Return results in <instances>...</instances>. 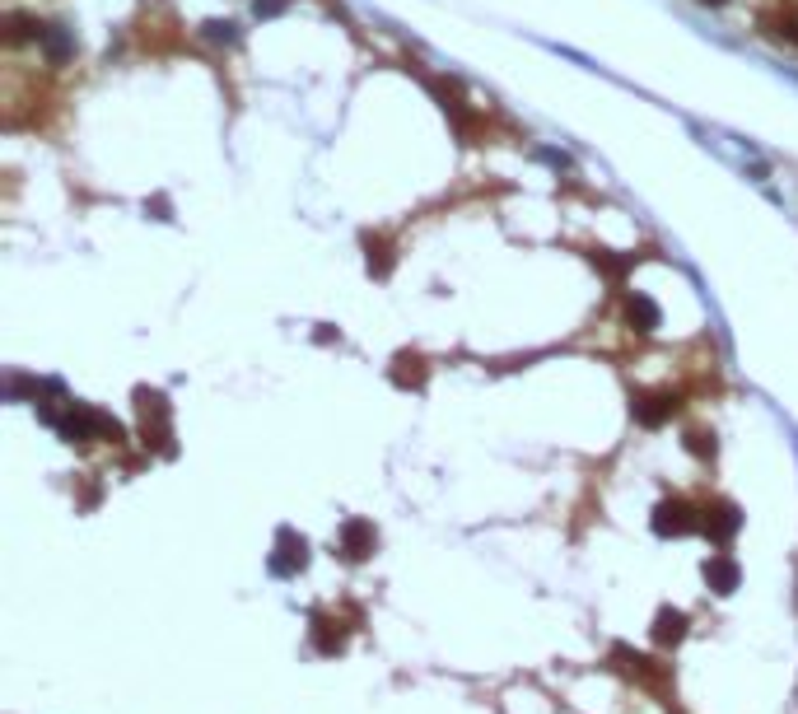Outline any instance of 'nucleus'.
Instances as JSON below:
<instances>
[{"instance_id":"f257e3e1","label":"nucleus","mask_w":798,"mask_h":714,"mask_svg":"<svg viewBox=\"0 0 798 714\" xmlns=\"http://www.w3.org/2000/svg\"><path fill=\"white\" fill-rule=\"evenodd\" d=\"M341 546H345V556H351V560H364V556L374 551V527L360 523V519L345 523V527H341Z\"/></svg>"},{"instance_id":"f03ea898","label":"nucleus","mask_w":798,"mask_h":714,"mask_svg":"<svg viewBox=\"0 0 798 714\" xmlns=\"http://www.w3.org/2000/svg\"><path fill=\"white\" fill-rule=\"evenodd\" d=\"M626 313H630V322H636L640 332H653V328H659V303H653L649 295H630Z\"/></svg>"},{"instance_id":"7ed1b4c3","label":"nucleus","mask_w":798,"mask_h":714,"mask_svg":"<svg viewBox=\"0 0 798 714\" xmlns=\"http://www.w3.org/2000/svg\"><path fill=\"white\" fill-rule=\"evenodd\" d=\"M271 569H276V575H290V569H303V542L295 546V537L285 533V556H276V560H271Z\"/></svg>"},{"instance_id":"20e7f679","label":"nucleus","mask_w":798,"mask_h":714,"mask_svg":"<svg viewBox=\"0 0 798 714\" xmlns=\"http://www.w3.org/2000/svg\"><path fill=\"white\" fill-rule=\"evenodd\" d=\"M636 416H640L644 425H659L663 416H672V402H668V397H649V406H636Z\"/></svg>"},{"instance_id":"39448f33","label":"nucleus","mask_w":798,"mask_h":714,"mask_svg":"<svg viewBox=\"0 0 798 714\" xmlns=\"http://www.w3.org/2000/svg\"><path fill=\"white\" fill-rule=\"evenodd\" d=\"M653 635H659L663 644H668V640H682V617H677V611H663V617H659V630H653Z\"/></svg>"},{"instance_id":"423d86ee","label":"nucleus","mask_w":798,"mask_h":714,"mask_svg":"<svg viewBox=\"0 0 798 714\" xmlns=\"http://www.w3.org/2000/svg\"><path fill=\"white\" fill-rule=\"evenodd\" d=\"M710 575H714V584H719V594H728V588L738 584V569H733L728 560H714V565H710Z\"/></svg>"},{"instance_id":"0eeeda50","label":"nucleus","mask_w":798,"mask_h":714,"mask_svg":"<svg viewBox=\"0 0 798 714\" xmlns=\"http://www.w3.org/2000/svg\"><path fill=\"white\" fill-rule=\"evenodd\" d=\"M47 52H52V61H66L71 43H66V33H61V29H47Z\"/></svg>"},{"instance_id":"6e6552de","label":"nucleus","mask_w":798,"mask_h":714,"mask_svg":"<svg viewBox=\"0 0 798 714\" xmlns=\"http://www.w3.org/2000/svg\"><path fill=\"white\" fill-rule=\"evenodd\" d=\"M206 37H215V43H234V24H220V19H211Z\"/></svg>"},{"instance_id":"1a4fd4ad","label":"nucleus","mask_w":798,"mask_h":714,"mask_svg":"<svg viewBox=\"0 0 798 714\" xmlns=\"http://www.w3.org/2000/svg\"><path fill=\"white\" fill-rule=\"evenodd\" d=\"M705 5H724V0H705Z\"/></svg>"}]
</instances>
